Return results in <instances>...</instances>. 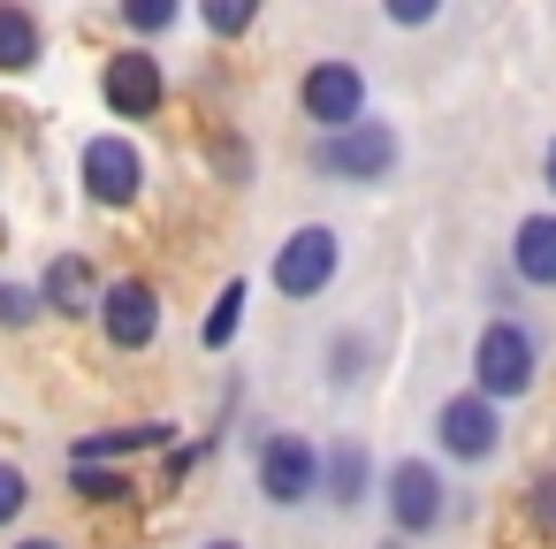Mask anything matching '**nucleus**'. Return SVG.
Instances as JSON below:
<instances>
[{"instance_id":"f257e3e1","label":"nucleus","mask_w":556,"mask_h":549,"mask_svg":"<svg viewBox=\"0 0 556 549\" xmlns=\"http://www.w3.org/2000/svg\"><path fill=\"white\" fill-rule=\"evenodd\" d=\"M533 382H541V344H533V328L495 313V321L472 336V397H488V404H518Z\"/></svg>"},{"instance_id":"f03ea898","label":"nucleus","mask_w":556,"mask_h":549,"mask_svg":"<svg viewBox=\"0 0 556 549\" xmlns=\"http://www.w3.org/2000/svg\"><path fill=\"white\" fill-rule=\"evenodd\" d=\"M374 488H381V503H389L396 541H419V534H434V526L450 519V481H442L434 458H396Z\"/></svg>"},{"instance_id":"7ed1b4c3","label":"nucleus","mask_w":556,"mask_h":549,"mask_svg":"<svg viewBox=\"0 0 556 549\" xmlns=\"http://www.w3.org/2000/svg\"><path fill=\"white\" fill-rule=\"evenodd\" d=\"M396 153H404V138L389 123H374V115L351 123V130H336V138H313V169L336 176V184H381L396 169Z\"/></svg>"},{"instance_id":"20e7f679","label":"nucleus","mask_w":556,"mask_h":549,"mask_svg":"<svg viewBox=\"0 0 556 549\" xmlns=\"http://www.w3.org/2000/svg\"><path fill=\"white\" fill-rule=\"evenodd\" d=\"M336 267H343V237L328 222H305L275 245V290L282 298H320L336 283Z\"/></svg>"},{"instance_id":"39448f33","label":"nucleus","mask_w":556,"mask_h":549,"mask_svg":"<svg viewBox=\"0 0 556 549\" xmlns=\"http://www.w3.org/2000/svg\"><path fill=\"white\" fill-rule=\"evenodd\" d=\"M434 442H442L450 465H488V458L503 450V404H488V397H472V389L442 397V412H434Z\"/></svg>"},{"instance_id":"423d86ee","label":"nucleus","mask_w":556,"mask_h":549,"mask_svg":"<svg viewBox=\"0 0 556 549\" xmlns=\"http://www.w3.org/2000/svg\"><path fill=\"white\" fill-rule=\"evenodd\" d=\"M298 108L320 123V138L366 123V77H358V62H313L298 77Z\"/></svg>"},{"instance_id":"0eeeda50","label":"nucleus","mask_w":556,"mask_h":549,"mask_svg":"<svg viewBox=\"0 0 556 549\" xmlns=\"http://www.w3.org/2000/svg\"><path fill=\"white\" fill-rule=\"evenodd\" d=\"M252 473H260V496L282 503V511L305 503V496H320V450H313L305 435H260Z\"/></svg>"},{"instance_id":"6e6552de","label":"nucleus","mask_w":556,"mask_h":549,"mask_svg":"<svg viewBox=\"0 0 556 549\" xmlns=\"http://www.w3.org/2000/svg\"><path fill=\"white\" fill-rule=\"evenodd\" d=\"M77 176H85V191L100 199V207H130L138 191H146V153L130 146V138H85V153H77Z\"/></svg>"},{"instance_id":"1a4fd4ad","label":"nucleus","mask_w":556,"mask_h":549,"mask_svg":"<svg viewBox=\"0 0 556 549\" xmlns=\"http://www.w3.org/2000/svg\"><path fill=\"white\" fill-rule=\"evenodd\" d=\"M100 100H108L123 123H146V115H161V100H168V77H161V62H153L146 47H123V54L100 70Z\"/></svg>"},{"instance_id":"9d476101","label":"nucleus","mask_w":556,"mask_h":549,"mask_svg":"<svg viewBox=\"0 0 556 549\" xmlns=\"http://www.w3.org/2000/svg\"><path fill=\"white\" fill-rule=\"evenodd\" d=\"M100 328H108L115 351H146V344L161 336V290H153L146 275L108 283V290H100Z\"/></svg>"},{"instance_id":"9b49d317","label":"nucleus","mask_w":556,"mask_h":549,"mask_svg":"<svg viewBox=\"0 0 556 549\" xmlns=\"http://www.w3.org/2000/svg\"><path fill=\"white\" fill-rule=\"evenodd\" d=\"M39 305H47V313H62V321L100 313V275H92V260H85V252L47 260V275H39Z\"/></svg>"},{"instance_id":"f8f14e48","label":"nucleus","mask_w":556,"mask_h":549,"mask_svg":"<svg viewBox=\"0 0 556 549\" xmlns=\"http://www.w3.org/2000/svg\"><path fill=\"white\" fill-rule=\"evenodd\" d=\"M320 496H328L336 511H358V503L374 496V458H366V442H328V458H320Z\"/></svg>"},{"instance_id":"ddd939ff","label":"nucleus","mask_w":556,"mask_h":549,"mask_svg":"<svg viewBox=\"0 0 556 549\" xmlns=\"http://www.w3.org/2000/svg\"><path fill=\"white\" fill-rule=\"evenodd\" d=\"M510 275L533 290H556V214H526L510 229Z\"/></svg>"},{"instance_id":"4468645a","label":"nucleus","mask_w":556,"mask_h":549,"mask_svg":"<svg viewBox=\"0 0 556 549\" xmlns=\"http://www.w3.org/2000/svg\"><path fill=\"white\" fill-rule=\"evenodd\" d=\"M39 54H47L39 16H31V9H16V0H0V77H24V70H39Z\"/></svg>"},{"instance_id":"2eb2a0df","label":"nucleus","mask_w":556,"mask_h":549,"mask_svg":"<svg viewBox=\"0 0 556 549\" xmlns=\"http://www.w3.org/2000/svg\"><path fill=\"white\" fill-rule=\"evenodd\" d=\"M176 427L168 420H138V427H108V435H85L70 450V465H100V458H130V450H161Z\"/></svg>"},{"instance_id":"dca6fc26","label":"nucleus","mask_w":556,"mask_h":549,"mask_svg":"<svg viewBox=\"0 0 556 549\" xmlns=\"http://www.w3.org/2000/svg\"><path fill=\"white\" fill-rule=\"evenodd\" d=\"M244 298H252L244 275L214 290V305H206V321H199V344H206V351H229V344H237V328H244Z\"/></svg>"},{"instance_id":"f3484780","label":"nucleus","mask_w":556,"mask_h":549,"mask_svg":"<svg viewBox=\"0 0 556 549\" xmlns=\"http://www.w3.org/2000/svg\"><path fill=\"white\" fill-rule=\"evenodd\" d=\"M199 16H206V32H214V39H244V32H252V16H260V0H206Z\"/></svg>"},{"instance_id":"a211bd4d","label":"nucleus","mask_w":556,"mask_h":549,"mask_svg":"<svg viewBox=\"0 0 556 549\" xmlns=\"http://www.w3.org/2000/svg\"><path fill=\"white\" fill-rule=\"evenodd\" d=\"M70 488H77L85 503H123V496H130V481L108 473V465H70Z\"/></svg>"},{"instance_id":"6ab92c4d","label":"nucleus","mask_w":556,"mask_h":549,"mask_svg":"<svg viewBox=\"0 0 556 549\" xmlns=\"http://www.w3.org/2000/svg\"><path fill=\"white\" fill-rule=\"evenodd\" d=\"M526 519H533V534H541V541H556V465H548V473H533V488H526Z\"/></svg>"},{"instance_id":"aec40b11","label":"nucleus","mask_w":556,"mask_h":549,"mask_svg":"<svg viewBox=\"0 0 556 549\" xmlns=\"http://www.w3.org/2000/svg\"><path fill=\"white\" fill-rule=\"evenodd\" d=\"M184 9H176V0H130V9H123V24L138 32V39H153V32H168Z\"/></svg>"},{"instance_id":"412c9836","label":"nucleus","mask_w":556,"mask_h":549,"mask_svg":"<svg viewBox=\"0 0 556 549\" xmlns=\"http://www.w3.org/2000/svg\"><path fill=\"white\" fill-rule=\"evenodd\" d=\"M47 305H39V290H24V283H0V328H31Z\"/></svg>"},{"instance_id":"4be33fe9","label":"nucleus","mask_w":556,"mask_h":549,"mask_svg":"<svg viewBox=\"0 0 556 549\" xmlns=\"http://www.w3.org/2000/svg\"><path fill=\"white\" fill-rule=\"evenodd\" d=\"M24 503H31L24 465H0V526H16V519H24Z\"/></svg>"},{"instance_id":"5701e85b","label":"nucleus","mask_w":556,"mask_h":549,"mask_svg":"<svg viewBox=\"0 0 556 549\" xmlns=\"http://www.w3.org/2000/svg\"><path fill=\"white\" fill-rule=\"evenodd\" d=\"M366 374V344L358 336H336V351H328V382H358Z\"/></svg>"},{"instance_id":"b1692460","label":"nucleus","mask_w":556,"mask_h":549,"mask_svg":"<svg viewBox=\"0 0 556 549\" xmlns=\"http://www.w3.org/2000/svg\"><path fill=\"white\" fill-rule=\"evenodd\" d=\"M434 16H442L434 0H389V24H412V32H419V24H434Z\"/></svg>"},{"instance_id":"393cba45","label":"nucleus","mask_w":556,"mask_h":549,"mask_svg":"<svg viewBox=\"0 0 556 549\" xmlns=\"http://www.w3.org/2000/svg\"><path fill=\"white\" fill-rule=\"evenodd\" d=\"M541 184H548V199H556V138H548V153H541Z\"/></svg>"},{"instance_id":"a878e982","label":"nucleus","mask_w":556,"mask_h":549,"mask_svg":"<svg viewBox=\"0 0 556 549\" xmlns=\"http://www.w3.org/2000/svg\"><path fill=\"white\" fill-rule=\"evenodd\" d=\"M16 549H62V541H54V534H24Z\"/></svg>"},{"instance_id":"bb28decb","label":"nucleus","mask_w":556,"mask_h":549,"mask_svg":"<svg viewBox=\"0 0 556 549\" xmlns=\"http://www.w3.org/2000/svg\"><path fill=\"white\" fill-rule=\"evenodd\" d=\"M206 549H244V541H206Z\"/></svg>"},{"instance_id":"cd10ccee","label":"nucleus","mask_w":556,"mask_h":549,"mask_svg":"<svg viewBox=\"0 0 556 549\" xmlns=\"http://www.w3.org/2000/svg\"><path fill=\"white\" fill-rule=\"evenodd\" d=\"M381 549H404V541H381Z\"/></svg>"}]
</instances>
